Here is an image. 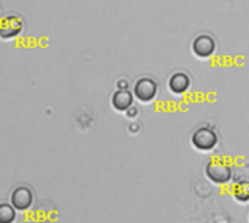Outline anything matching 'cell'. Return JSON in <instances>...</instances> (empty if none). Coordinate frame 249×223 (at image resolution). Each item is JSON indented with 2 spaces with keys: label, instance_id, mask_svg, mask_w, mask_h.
<instances>
[{
  "label": "cell",
  "instance_id": "cell-10",
  "mask_svg": "<svg viewBox=\"0 0 249 223\" xmlns=\"http://www.w3.org/2000/svg\"><path fill=\"white\" fill-rule=\"evenodd\" d=\"M233 197L238 203H248L249 202V181H241L239 184H236V187L233 188Z\"/></svg>",
  "mask_w": 249,
  "mask_h": 223
},
{
  "label": "cell",
  "instance_id": "cell-5",
  "mask_svg": "<svg viewBox=\"0 0 249 223\" xmlns=\"http://www.w3.org/2000/svg\"><path fill=\"white\" fill-rule=\"evenodd\" d=\"M206 175L214 184H228L232 180V168L223 159H213L206 167Z\"/></svg>",
  "mask_w": 249,
  "mask_h": 223
},
{
  "label": "cell",
  "instance_id": "cell-8",
  "mask_svg": "<svg viewBox=\"0 0 249 223\" xmlns=\"http://www.w3.org/2000/svg\"><path fill=\"white\" fill-rule=\"evenodd\" d=\"M133 102L134 95L128 89H117L111 98V105L118 112H125L130 107H133Z\"/></svg>",
  "mask_w": 249,
  "mask_h": 223
},
{
  "label": "cell",
  "instance_id": "cell-2",
  "mask_svg": "<svg viewBox=\"0 0 249 223\" xmlns=\"http://www.w3.org/2000/svg\"><path fill=\"white\" fill-rule=\"evenodd\" d=\"M133 95L140 104H150L159 95V83L150 76L139 77L133 85Z\"/></svg>",
  "mask_w": 249,
  "mask_h": 223
},
{
  "label": "cell",
  "instance_id": "cell-7",
  "mask_svg": "<svg viewBox=\"0 0 249 223\" xmlns=\"http://www.w3.org/2000/svg\"><path fill=\"white\" fill-rule=\"evenodd\" d=\"M168 89L172 95L175 96H181L184 93H187L191 88V77L188 76V73L185 72H174L168 82Z\"/></svg>",
  "mask_w": 249,
  "mask_h": 223
},
{
  "label": "cell",
  "instance_id": "cell-6",
  "mask_svg": "<svg viewBox=\"0 0 249 223\" xmlns=\"http://www.w3.org/2000/svg\"><path fill=\"white\" fill-rule=\"evenodd\" d=\"M10 204L18 212H26L34 204V193L28 186H18L10 193Z\"/></svg>",
  "mask_w": 249,
  "mask_h": 223
},
{
  "label": "cell",
  "instance_id": "cell-9",
  "mask_svg": "<svg viewBox=\"0 0 249 223\" xmlns=\"http://www.w3.org/2000/svg\"><path fill=\"white\" fill-rule=\"evenodd\" d=\"M16 209L9 203H0V223H16Z\"/></svg>",
  "mask_w": 249,
  "mask_h": 223
},
{
  "label": "cell",
  "instance_id": "cell-1",
  "mask_svg": "<svg viewBox=\"0 0 249 223\" xmlns=\"http://www.w3.org/2000/svg\"><path fill=\"white\" fill-rule=\"evenodd\" d=\"M191 145L198 152H212L219 146V134L210 126H201L191 134Z\"/></svg>",
  "mask_w": 249,
  "mask_h": 223
},
{
  "label": "cell",
  "instance_id": "cell-3",
  "mask_svg": "<svg viewBox=\"0 0 249 223\" xmlns=\"http://www.w3.org/2000/svg\"><path fill=\"white\" fill-rule=\"evenodd\" d=\"M191 51L200 60L212 58L217 51L216 38L212 34H207V32L196 35L194 39L191 41Z\"/></svg>",
  "mask_w": 249,
  "mask_h": 223
},
{
  "label": "cell",
  "instance_id": "cell-4",
  "mask_svg": "<svg viewBox=\"0 0 249 223\" xmlns=\"http://www.w3.org/2000/svg\"><path fill=\"white\" fill-rule=\"evenodd\" d=\"M25 29L23 19L16 13H7L0 18V39L12 41L22 35Z\"/></svg>",
  "mask_w": 249,
  "mask_h": 223
},
{
  "label": "cell",
  "instance_id": "cell-11",
  "mask_svg": "<svg viewBox=\"0 0 249 223\" xmlns=\"http://www.w3.org/2000/svg\"><path fill=\"white\" fill-rule=\"evenodd\" d=\"M125 115H127V118H130V120H136L137 118V115H139V110H137V107H130L125 112H124Z\"/></svg>",
  "mask_w": 249,
  "mask_h": 223
}]
</instances>
